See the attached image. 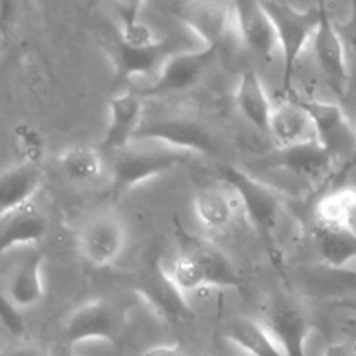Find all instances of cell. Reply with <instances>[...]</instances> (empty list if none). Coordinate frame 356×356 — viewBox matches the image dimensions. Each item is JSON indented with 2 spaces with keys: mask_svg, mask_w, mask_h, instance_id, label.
<instances>
[{
  "mask_svg": "<svg viewBox=\"0 0 356 356\" xmlns=\"http://www.w3.org/2000/svg\"><path fill=\"white\" fill-rule=\"evenodd\" d=\"M313 222L332 228H355L356 188L337 186L323 193L315 205Z\"/></svg>",
  "mask_w": 356,
  "mask_h": 356,
  "instance_id": "cell-27",
  "label": "cell"
},
{
  "mask_svg": "<svg viewBox=\"0 0 356 356\" xmlns=\"http://www.w3.org/2000/svg\"><path fill=\"white\" fill-rule=\"evenodd\" d=\"M235 31L249 51L263 59L273 58L277 37L261 0H229Z\"/></svg>",
  "mask_w": 356,
  "mask_h": 356,
  "instance_id": "cell-17",
  "label": "cell"
},
{
  "mask_svg": "<svg viewBox=\"0 0 356 356\" xmlns=\"http://www.w3.org/2000/svg\"><path fill=\"white\" fill-rule=\"evenodd\" d=\"M132 292L149 312L167 325L193 322L195 312L188 296L177 287L172 275L162 264V254L155 245L146 250L132 278Z\"/></svg>",
  "mask_w": 356,
  "mask_h": 356,
  "instance_id": "cell-4",
  "label": "cell"
},
{
  "mask_svg": "<svg viewBox=\"0 0 356 356\" xmlns=\"http://www.w3.org/2000/svg\"><path fill=\"white\" fill-rule=\"evenodd\" d=\"M127 247V228L115 216L89 219L76 233V249L92 268H108L120 259Z\"/></svg>",
  "mask_w": 356,
  "mask_h": 356,
  "instance_id": "cell-13",
  "label": "cell"
},
{
  "mask_svg": "<svg viewBox=\"0 0 356 356\" xmlns=\"http://www.w3.org/2000/svg\"><path fill=\"white\" fill-rule=\"evenodd\" d=\"M44 296V254L31 247L10 277L7 298L21 312L40 305Z\"/></svg>",
  "mask_w": 356,
  "mask_h": 356,
  "instance_id": "cell-22",
  "label": "cell"
},
{
  "mask_svg": "<svg viewBox=\"0 0 356 356\" xmlns=\"http://www.w3.org/2000/svg\"><path fill=\"white\" fill-rule=\"evenodd\" d=\"M334 162V156L316 139H309L299 145L277 148L273 156L268 160V167L282 169L292 176L316 184L329 176Z\"/></svg>",
  "mask_w": 356,
  "mask_h": 356,
  "instance_id": "cell-18",
  "label": "cell"
},
{
  "mask_svg": "<svg viewBox=\"0 0 356 356\" xmlns=\"http://www.w3.org/2000/svg\"><path fill=\"white\" fill-rule=\"evenodd\" d=\"M225 337L247 356H287L259 320H233L226 329Z\"/></svg>",
  "mask_w": 356,
  "mask_h": 356,
  "instance_id": "cell-26",
  "label": "cell"
},
{
  "mask_svg": "<svg viewBox=\"0 0 356 356\" xmlns=\"http://www.w3.org/2000/svg\"><path fill=\"white\" fill-rule=\"evenodd\" d=\"M134 143H159L179 152L205 156H218L219 146L214 134L200 122L181 115H165L143 120Z\"/></svg>",
  "mask_w": 356,
  "mask_h": 356,
  "instance_id": "cell-8",
  "label": "cell"
},
{
  "mask_svg": "<svg viewBox=\"0 0 356 356\" xmlns=\"http://www.w3.org/2000/svg\"><path fill=\"white\" fill-rule=\"evenodd\" d=\"M312 238L325 266L344 268L356 261V229L312 225Z\"/></svg>",
  "mask_w": 356,
  "mask_h": 356,
  "instance_id": "cell-24",
  "label": "cell"
},
{
  "mask_svg": "<svg viewBox=\"0 0 356 356\" xmlns=\"http://www.w3.org/2000/svg\"><path fill=\"white\" fill-rule=\"evenodd\" d=\"M348 2H350V16L337 28L343 35L344 44L350 45L351 49H356V0H348Z\"/></svg>",
  "mask_w": 356,
  "mask_h": 356,
  "instance_id": "cell-31",
  "label": "cell"
},
{
  "mask_svg": "<svg viewBox=\"0 0 356 356\" xmlns=\"http://www.w3.org/2000/svg\"><path fill=\"white\" fill-rule=\"evenodd\" d=\"M149 145H153V148L131 145L129 148L117 152L108 188L111 200H120L148 181L165 176L179 167H190L202 160L193 153L179 152L159 143Z\"/></svg>",
  "mask_w": 356,
  "mask_h": 356,
  "instance_id": "cell-3",
  "label": "cell"
},
{
  "mask_svg": "<svg viewBox=\"0 0 356 356\" xmlns=\"http://www.w3.org/2000/svg\"><path fill=\"white\" fill-rule=\"evenodd\" d=\"M58 165L63 176L76 184H87L99 179L104 172L103 149L92 145H70L58 156Z\"/></svg>",
  "mask_w": 356,
  "mask_h": 356,
  "instance_id": "cell-25",
  "label": "cell"
},
{
  "mask_svg": "<svg viewBox=\"0 0 356 356\" xmlns=\"http://www.w3.org/2000/svg\"><path fill=\"white\" fill-rule=\"evenodd\" d=\"M143 356H186V353L179 343H165L146 348Z\"/></svg>",
  "mask_w": 356,
  "mask_h": 356,
  "instance_id": "cell-32",
  "label": "cell"
},
{
  "mask_svg": "<svg viewBox=\"0 0 356 356\" xmlns=\"http://www.w3.org/2000/svg\"><path fill=\"white\" fill-rule=\"evenodd\" d=\"M49 232L47 216L33 202L0 218V257L14 247H35Z\"/></svg>",
  "mask_w": 356,
  "mask_h": 356,
  "instance_id": "cell-19",
  "label": "cell"
},
{
  "mask_svg": "<svg viewBox=\"0 0 356 356\" xmlns=\"http://www.w3.org/2000/svg\"><path fill=\"white\" fill-rule=\"evenodd\" d=\"M145 97L134 89H122L108 103V124L101 148L120 152L134 143L136 134L145 120Z\"/></svg>",
  "mask_w": 356,
  "mask_h": 356,
  "instance_id": "cell-16",
  "label": "cell"
},
{
  "mask_svg": "<svg viewBox=\"0 0 356 356\" xmlns=\"http://www.w3.org/2000/svg\"><path fill=\"white\" fill-rule=\"evenodd\" d=\"M115 3L120 13V24H132L139 21L146 0H115Z\"/></svg>",
  "mask_w": 356,
  "mask_h": 356,
  "instance_id": "cell-30",
  "label": "cell"
},
{
  "mask_svg": "<svg viewBox=\"0 0 356 356\" xmlns=\"http://www.w3.org/2000/svg\"><path fill=\"white\" fill-rule=\"evenodd\" d=\"M277 37L278 51L282 54V89L289 94L292 89V76L299 58L312 42L315 33L318 9L316 6L299 9L289 0H261Z\"/></svg>",
  "mask_w": 356,
  "mask_h": 356,
  "instance_id": "cell-7",
  "label": "cell"
},
{
  "mask_svg": "<svg viewBox=\"0 0 356 356\" xmlns=\"http://www.w3.org/2000/svg\"><path fill=\"white\" fill-rule=\"evenodd\" d=\"M132 305L113 298H97L76 306L63 323V339L70 348L86 343L118 344L124 339Z\"/></svg>",
  "mask_w": 356,
  "mask_h": 356,
  "instance_id": "cell-6",
  "label": "cell"
},
{
  "mask_svg": "<svg viewBox=\"0 0 356 356\" xmlns=\"http://www.w3.org/2000/svg\"><path fill=\"white\" fill-rule=\"evenodd\" d=\"M193 209L207 232L222 233L235 221L238 202L232 188L222 179L193 176Z\"/></svg>",
  "mask_w": 356,
  "mask_h": 356,
  "instance_id": "cell-15",
  "label": "cell"
},
{
  "mask_svg": "<svg viewBox=\"0 0 356 356\" xmlns=\"http://www.w3.org/2000/svg\"><path fill=\"white\" fill-rule=\"evenodd\" d=\"M221 179L235 193L238 209L249 221L250 228L266 249L273 263H280L278 228L282 219V198L275 188L263 183L247 170L235 165L221 169Z\"/></svg>",
  "mask_w": 356,
  "mask_h": 356,
  "instance_id": "cell-2",
  "label": "cell"
},
{
  "mask_svg": "<svg viewBox=\"0 0 356 356\" xmlns=\"http://www.w3.org/2000/svg\"><path fill=\"white\" fill-rule=\"evenodd\" d=\"M221 47H204L198 51L177 49L163 59L153 80L143 89H136L143 97L167 96L193 89L207 73Z\"/></svg>",
  "mask_w": 356,
  "mask_h": 356,
  "instance_id": "cell-9",
  "label": "cell"
},
{
  "mask_svg": "<svg viewBox=\"0 0 356 356\" xmlns=\"http://www.w3.org/2000/svg\"><path fill=\"white\" fill-rule=\"evenodd\" d=\"M235 106L257 131L268 132L275 104L268 94L263 76L254 68H247L240 73L235 89Z\"/></svg>",
  "mask_w": 356,
  "mask_h": 356,
  "instance_id": "cell-21",
  "label": "cell"
},
{
  "mask_svg": "<svg viewBox=\"0 0 356 356\" xmlns=\"http://www.w3.org/2000/svg\"><path fill=\"white\" fill-rule=\"evenodd\" d=\"M302 282L313 291L315 294H330V292H344V294H351L356 298V270L351 268H332V266H322L309 270L302 273Z\"/></svg>",
  "mask_w": 356,
  "mask_h": 356,
  "instance_id": "cell-28",
  "label": "cell"
},
{
  "mask_svg": "<svg viewBox=\"0 0 356 356\" xmlns=\"http://www.w3.org/2000/svg\"><path fill=\"white\" fill-rule=\"evenodd\" d=\"M44 183L40 163L17 162L0 172V218L33 202Z\"/></svg>",
  "mask_w": 356,
  "mask_h": 356,
  "instance_id": "cell-20",
  "label": "cell"
},
{
  "mask_svg": "<svg viewBox=\"0 0 356 356\" xmlns=\"http://www.w3.org/2000/svg\"><path fill=\"white\" fill-rule=\"evenodd\" d=\"M287 96L306 111L312 120L316 141L334 156V160L351 153V148L356 145V132L339 104L302 97L292 92Z\"/></svg>",
  "mask_w": 356,
  "mask_h": 356,
  "instance_id": "cell-12",
  "label": "cell"
},
{
  "mask_svg": "<svg viewBox=\"0 0 356 356\" xmlns=\"http://www.w3.org/2000/svg\"><path fill=\"white\" fill-rule=\"evenodd\" d=\"M174 16L200 38L204 47H221L235 30L229 0H184L174 9Z\"/></svg>",
  "mask_w": 356,
  "mask_h": 356,
  "instance_id": "cell-14",
  "label": "cell"
},
{
  "mask_svg": "<svg viewBox=\"0 0 356 356\" xmlns=\"http://www.w3.org/2000/svg\"><path fill=\"white\" fill-rule=\"evenodd\" d=\"M355 348H356V339H355Z\"/></svg>",
  "mask_w": 356,
  "mask_h": 356,
  "instance_id": "cell-35",
  "label": "cell"
},
{
  "mask_svg": "<svg viewBox=\"0 0 356 356\" xmlns=\"http://www.w3.org/2000/svg\"><path fill=\"white\" fill-rule=\"evenodd\" d=\"M16 148L21 155V162L40 163L44 156V139L38 131L30 125L16 129Z\"/></svg>",
  "mask_w": 356,
  "mask_h": 356,
  "instance_id": "cell-29",
  "label": "cell"
},
{
  "mask_svg": "<svg viewBox=\"0 0 356 356\" xmlns=\"http://www.w3.org/2000/svg\"><path fill=\"white\" fill-rule=\"evenodd\" d=\"M268 134L277 143V148L299 145L315 138V131L306 111L292 97L275 104L268 124Z\"/></svg>",
  "mask_w": 356,
  "mask_h": 356,
  "instance_id": "cell-23",
  "label": "cell"
},
{
  "mask_svg": "<svg viewBox=\"0 0 356 356\" xmlns=\"http://www.w3.org/2000/svg\"><path fill=\"white\" fill-rule=\"evenodd\" d=\"M355 132H356V127H355Z\"/></svg>",
  "mask_w": 356,
  "mask_h": 356,
  "instance_id": "cell-36",
  "label": "cell"
},
{
  "mask_svg": "<svg viewBox=\"0 0 356 356\" xmlns=\"http://www.w3.org/2000/svg\"><path fill=\"white\" fill-rule=\"evenodd\" d=\"M318 21L312 37L316 65L325 79L327 86L341 99L346 97L350 86V68H348L346 44L339 28L334 23L329 9V0H316Z\"/></svg>",
  "mask_w": 356,
  "mask_h": 356,
  "instance_id": "cell-10",
  "label": "cell"
},
{
  "mask_svg": "<svg viewBox=\"0 0 356 356\" xmlns=\"http://www.w3.org/2000/svg\"><path fill=\"white\" fill-rule=\"evenodd\" d=\"M174 233L177 256L169 271L184 294L190 296L204 289L238 291L243 287L242 273L211 240L188 232L179 218H174Z\"/></svg>",
  "mask_w": 356,
  "mask_h": 356,
  "instance_id": "cell-1",
  "label": "cell"
},
{
  "mask_svg": "<svg viewBox=\"0 0 356 356\" xmlns=\"http://www.w3.org/2000/svg\"><path fill=\"white\" fill-rule=\"evenodd\" d=\"M174 51H177V45L172 38L155 37L141 21L120 24L117 38L108 52L113 65L115 83L124 86L139 76L155 75L163 59Z\"/></svg>",
  "mask_w": 356,
  "mask_h": 356,
  "instance_id": "cell-5",
  "label": "cell"
},
{
  "mask_svg": "<svg viewBox=\"0 0 356 356\" xmlns=\"http://www.w3.org/2000/svg\"><path fill=\"white\" fill-rule=\"evenodd\" d=\"M0 356H51V355H47L44 350L33 346V344H19V346H13L0 351Z\"/></svg>",
  "mask_w": 356,
  "mask_h": 356,
  "instance_id": "cell-33",
  "label": "cell"
},
{
  "mask_svg": "<svg viewBox=\"0 0 356 356\" xmlns=\"http://www.w3.org/2000/svg\"><path fill=\"white\" fill-rule=\"evenodd\" d=\"M322 356H355V348L346 343H330L327 344Z\"/></svg>",
  "mask_w": 356,
  "mask_h": 356,
  "instance_id": "cell-34",
  "label": "cell"
},
{
  "mask_svg": "<svg viewBox=\"0 0 356 356\" xmlns=\"http://www.w3.org/2000/svg\"><path fill=\"white\" fill-rule=\"evenodd\" d=\"M287 356H308L306 344L312 334V323L302 306L294 298L275 294L259 320Z\"/></svg>",
  "mask_w": 356,
  "mask_h": 356,
  "instance_id": "cell-11",
  "label": "cell"
}]
</instances>
